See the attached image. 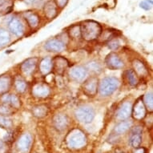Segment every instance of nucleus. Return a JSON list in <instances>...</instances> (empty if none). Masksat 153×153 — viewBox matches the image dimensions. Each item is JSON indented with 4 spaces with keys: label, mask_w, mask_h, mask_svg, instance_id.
<instances>
[{
    "label": "nucleus",
    "mask_w": 153,
    "mask_h": 153,
    "mask_svg": "<svg viewBox=\"0 0 153 153\" xmlns=\"http://www.w3.org/2000/svg\"><path fill=\"white\" fill-rule=\"evenodd\" d=\"M44 48L49 52H60L65 48V43L58 39H51L45 43Z\"/></svg>",
    "instance_id": "dca6fc26"
},
{
    "label": "nucleus",
    "mask_w": 153,
    "mask_h": 153,
    "mask_svg": "<svg viewBox=\"0 0 153 153\" xmlns=\"http://www.w3.org/2000/svg\"><path fill=\"white\" fill-rule=\"evenodd\" d=\"M43 10L46 17L51 19H54L58 14V7L55 1H49L44 6Z\"/></svg>",
    "instance_id": "4be33fe9"
},
{
    "label": "nucleus",
    "mask_w": 153,
    "mask_h": 153,
    "mask_svg": "<svg viewBox=\"0 0 153 153\" xmlns=\"http://www.w3.org/2000/svg\"><path fill=\"white\" fill-rule=\"evenodd\" d=\"M9 30L16 36H22L24 34V26L17 18H13L8 23Z\"/></svg>",
    "instance_id": "a211bd4d"
},
{
    "label": "nucleus",
    "mask_w": 153,
    "mask_h": 153,
    "mask_svg": "<svg viewBox=\"0 0 153 153\" xmlns=\"http://www.w3.org/2000/svg\"><path fill=\"white\" fill-rule=\"evenodd\" d=\"M143 128L141 126H136L131 128V136L129 138V143L133 148H137L140 147L143 141Z\"/></svg>",
    "instance_id": "9b49d317"
},
{
    "label": "nucleus",
    "mask_w": 153,
    "mask_h": 153,
    "mask_svg": "<svg viewBox=\"0 0 153 153\" xmlns=\"http://www.w3.org/2000/svg\"><path fill=\"white\" fill-rule=\"evenodd\" d=\"M132 70L138 75V77H146L149 74L147 66L138 59H135L132 61Z\"/></svg>",
    "instance_id": "aec40b11"
},
{
    "label": "nucleus",
    "mask_w": 153,
    "mask_h": 153,
    "mask_svg": "<svg viewBox=\"0 0 153 153\" xmlns=\"http://www.w3.org/2000/svg\"><path fill=\"white\" fill-rule=\"evenodd\" d=\"M24 18L27 22L28 25L32 29H35L39 24V17L37 14L33 12H26L24 14Z\"/></svg>",
    "instance_id": "bb28decb"
},
{
    "label": "nucleus",
    "mask_w": 153,
    "mask_h": 153,
    "mask_svg": "<svg viewBox=\"0 0 153 153\" xmlns=\"http://www.w3.org/2000/svg\"><path fill=\"white\" fill-rule=\"evenodd\" d=\"M39 59L37 57L27 59L20 65V71L24 76H31L35 73L39 65Z\"/></svg>",
    "instance_id": "423d86ee"
},
{
    "label": "nucleus",
    "mask_w": 153,
    "mask_h": 153,
    "mask_svg": "<svg viewBox=\"0 0 153 153\" xmlns=\"http://www.w3.org/2000/svg\"><path fill=\"white\" fill-rule=\"evenodd\" d=\"M132 153H148V150L143 147H139L137 148H134Z\"/></svg>",
    "instance_id": "4c0bfd02"
},
{
    "label": "nucleus",
    "mask_w": 153,
    "mask_h": 153,
    "mask_svg": "<svg viewBox=\"0 0 153 153\" xmlns=\"http://www.w3.org/2000/svg\"><path fill=\"white\" fill-rule=\"evenodd\" d=\"M86 69L91 71L93 72L99 73L101 71V65L99 63H97V62L93 61V62H90L89 63H88Z\"/></svg>",
    "instance_id": "473e14b6"
},
{
    "label": "nucleus",
    "mask_w": 153,
    "mask_h": 153,
    "mask_svg": "<svg viewBox=\"0 0 153 153\" xmlns=\"http://www.w3.org/2000/svg\"><path fill=\"white\" fill-rule=\"evenodd\" d=\"M15 112V110L8 104L1 103L0 104V115L4 116H10Z\"/></svg>",
    "instance_id": "2f4dec72"
},
{
    "label": "nucleus",
    "mask_w": 153,
    "mask_h": 153,
    "mask_svg": "<svg viewBox=\"0 0 153 153\" xmlns=\"http://www.w3.org/2000/svg\"><path fill=\"white\" fill-rule=\"evenodd\" d=\"M11 8L10 0H0V12L9 11Z\"/></svg>",
    "instance_id": "f704fd0d"
},
{
    "label": "nucleus",
    "mask_w": 153,
    "mask_h": 153,
    "mask_svg": "<svg viewBox=\"0 0 153 153\" xmlns=\"http://www.w3.org/2000/svg\"><path fill=\"white\" fill-rule=\"evenodd\" d=\"M68 0H56V5L60 8H63L67 5Z\"/></svg>",
    "instance_id": "58836bf2"
},
{
    "label": "nucleus",
    "mask_w": 153,
    "mask_h": 153,
    "mask_svg": "<svg viewBox=\"0 0 153 153\" xmlns=\"http://www.w3.org/2000/svg\"><path fill=\"white\" fill-rule=\"evenodd\" d=\"M14 123L10 116H4L0 115V128L7 130H10L13 128Z\"/></svg>",
    "instance_id": "c756f323"
},
{
    "label": "nucleus",
    "mask_w": 153,
    "mask_h": 153,
    "mask_svg": "<svg viewBox=\"0 0 153 153\" xmlns=\"http://www.w3.org/2000/svg\"><path fill=\"white\" fill-rule=\"evenodd\" d=\"M107 46H108V48L109 49L112 51L117 50L120 47V41H119L118 39H116V38H113L111 39V40L108 41L107 42Z\"/></svg>",
    "instance_id": "72a5a7b5"
},
{
    "label": "nucleus",
    "mask_w": 153,
    "mask_h": 153,
    "mask_svg": "<svg viewBox=\"0 0 153 153\" xmlns=\"http://www.w3.org/2000/svg\"><path fill=\"white\" fill-rule=\"evenodd\" d=\"M3 147H4V142H3V140H0V152L3 149Z\"/></svg>",
    "instance_id": "ea45409f"
},
{
    "label": "nucleus",
    "mask_w": 153,
    "mask_h": 153,
    "mask_svg": "<svg viewBox=\"0 0 153 153\" xmlns=\"http://www.w3.org/2000/svg\"><path fill=\"white\" fill-rule=\"evenodd\" d=\"M10 42V35L3 28H0V48H4Z\"/></svg>",
    "instance_id": "cd10ccee"
},
{
    "label": "nucleus",
    "mask_w": 153,
    "mask_h": 153,
    "mask_svg": "<svg viewBox=\"0 0 153 153\" xmlns=\"http://www.w3.org/2000/svg\"><path fill=\"white\" fill-rule=\"evenodd\" d=\"M67 145L71 149H80L87 144V136L83 131L75 128L66 137Z\"/></svg>",
    "instance_id": "f03ea898"
},
{
    "label": "nucleus",
    "mask_w": 153,
    "mask_h": 153,
    "mask_svg": "<svg viewBox=\"0 0 153 153\" xmlns=\"http://www.w3.org/2000/svg\"><path fill=\"white\" fill-rule=\"evenodd\" d=\"M30 92L32 96L35 98L44 99L50 95L51 88L48 83L39 82V83H35L33 84Z\"/></svg>",
    "instance_id": "0eeeda50"
},
{
    "label": "nucleus",
    "mask_w": 153,
    "mask_h": 153,
    "mask_svg": "<svg viewBox=\"0 0 153 153\" xmlns=\"http://www.w3.org/2000/svg\"><path fill=\"white\" fill-rule=\"evenodd\" d=\"M81 38L88 42L96 40L100 37L102 27L100 23L92 20L84 21L80 25Z\"/></svg>",
    "instance_id": "f257e3e1"
},
{
    "label": "nucleus",
    "mask_w": 153,
    "mask_h": 153,
    "mask_svg": "<svg viewBox=\"0 0 153 153\" xmlns=\"http://www.w3.org/2000/svg\"><path fill=\"white\" fill-rule=\"evenodd\" d=\"M52 60V70L55 74L59 75H63L64 73L68 70L69 67V61L63 56H55Z\"/></svg>",
    "instance_id": "1a4fd4ad"
},
{
    "label": "nucleus",
    "mask_w": 153,
    "mask_h": 153,
    "mask_svg": "<svg viewBox=\"0 0 153 153\" xmlns=\"http://www.w3.org/2000/svg\"><path fill=\"white\" fill-rule=\"evenodd\" d=\"M147 109L145 106L143 104L142 97L139 98L136 101V103L132 105V109H131V116L135 120H143L147 116Z\"/></svg>",
    "instance_id": "6e6552de"
},
{
    "label": "nucleus",
    "mask_w": 153,
    "mask_h": 153,
    "mask_svg": "<svg viewBox=\"0 0 153 153\" xmlns=\"http://www.w3.org/2000/svg\"><path fill=\"white\" fill-rule=\"evenodd\" d=\"M115 153H117V152H115Z\"/></svg>",
    "instance_id": "a19ab883"
},
{
    "label": "nucleus",
    "mask_w": 153,
    "mask_h": 153,
    "mask_svg": "<svg viewBox=\"0 0 153 153\" xmlns=\"http://www.w3.org/2000/svg\"><path fill=\"white\" fill-rule=\"evenodd\" d=\"M132 104L131 102H124L121 104L116 111V117L118 120H127L131 116Z\"/></svg>",
    "instance_id": "ddd939ff"
},
{
    "label": "nucleus",
    "mask_w": 153,
    "mask_h": 153,
    "mask_svg": "<svg viewBox=\"0 0 153 153\" xmlns=\"http://www.w3.org/2000/svg\"><path fill=\"white\" fill-rule=\"evenodd\" d=\"M13 85V78L10 75H0V96L7 93Z\"/></svg>",
    "instance_id": "6ab92c4d"
},
{
    "label": "nucleus",
    "mask_w": 153,
    "mask_h": 153,
    "mask_svg": "<svg viewBox=\"0 0 153 153\" xmlns=\"http://www.w3.org/2000/svg\"><path fill=\"white\" fill-rule=\"evenodd\" d=\"M123 76H124L126 82L131 87H136L139 84V83H140V79H139L138 75H136V72L132 69L126 70L124 71Z\"/></svg>",
    "instance_id": "5701e85b"
},
{
    "label": "nucleus",
    "mask_w": 153,
    "mask_h": 153,
    "mask_svg": "<svg viewBox=\"0 0 153 153\" xmlns=\"http://www.w3.org/2000/svg\"><path fill=\"white\" fill-rule=\"evenodd\" d=\"M105 65L110 70H119L124 67V63L116 53H109L105 58Z\"/></svg>",
    "instance_id": "9d476101"
},
{
    "label": "nucleus",
    "mask_w": 153,
    "mask_h": 153,
    "mask_svg": "<svg viewBox=\"0 0 153 153\" xmlns=\"http://www.w3.org/2000/svg\"><path fill=\"white\" fill-rule=\"evenodd\" d=\"M39 70L43 75H48L52 71V60L50 57L42 59L39 63Z\"/></svg>",
    "instance_id": "412c9836"
},
{
    "label": "nucleus",
    "mask_w": 153,
    "mask_h": 153,
    "mask_svg": "<svg viewBox=\"0 0 153 153\" xmlns=\"http://www.w3.org/2000/svg\"><path fill=\"white\" fill-rule=\"evenodd\" d=\"M120 81L116 77H105L99 83L98 91H100V93L102 96H109L117 90Z\"/></svg>",
    "instance_id": "7ed1b4c3"
},
{
    "label": "nucleus",
    "mask_w": 153,
    "mask_h": 153,
    "mask_svg": "<svg viewBox=\"0 0 153 153\" xmlns=\"http://www.w3.org/2000/svg\"><path fill=\"white\" fill-rule=\"evenodd\" d=\"M68 35L72 39H81V31L80 26L74 25L69 28L68 31Z\"/></svg>",
    "instance_id": "7c9ffc66"
},
{
    "label": "nucleus",
    "mask_w": 153,
    "mask_h": 153,
    "mask_svg": "<svg viewBox=\"0 0 153 153\" xmlns=\"http://www.w3.org/2000/svg\"><path fill=\"white\" fill-rule=\"evenodd\" d=\"M132 127V122L129 120H123L120 122L114 128V132L116 135H122L127 132Z\"/></svg>",
    "instance_id": "393cba45"
},
{
    "label": "nucleus",
    "mask_w": 153,
    "mask_h": 153,
    "mask_svg": "<svg viewBox=\"0 0 153 153\" xmlns=\"http://www.w3.org/2000/svg\"><path fill=\"white\" fill-rule=\"evenodd\" d=\"M143 104L148 111L152 112L153 111V95L152 92H148L142 97Z\"/></svg>",
    "instance_id": "c85d7f7f"
},
{
    "label": "nucleus",
    "mask_w": 153,
    "mask_h": 153,
    "mask_svg": "<svg viewBox=\"0 0 153 153\" xmlns=\"http://www.w3.org/2000/svg\"><path fill=\"white\" fill-rule=\"evenodd\" d=\"M52 123L54 128L58 131H63L69 125V120L66 115L57 114L53 117Z\"/></svg>",
    "instance_id": "f3484780"
},
{
    "label": "nucleus",
    "mask_w": 153,
    "mask_h": 153,
    "mask_svg": "<svg viewBox=\"0 0 153 153\" xmlns=\"http://www.w3.org/2000/svg\"><path fill=\"white\" fill-rule=\"evenodd\" d=\"M75 117L79 122L85 124L90 123L95 118V111L88 106H83L76 109L75 112Z\"/></svg>",
    "instance_id": "20e7f679"
},
{
    "label": "nucleus",
    "mask_w": 153,
    "mask_h": 153,
    "mask_svg": "<svg viewBox=\"0 0 153 153\" xmlns=\"http://www.w3.org/2000/svg\"><path fill=\"white\" fill-rule=\"evenodd\" d=\"M83 93L88 97H95L99 89V79L97 77L92 76L84 81L82 86Z\"/></svg>",
    "instance_id": "39448f33"
},
{
    "label": "nucleus",
    "mask_w": 153,
    "mask_h": 153,
    "mask_svg": "<svg viewBox=\"0 0 153 153\" xmlns=\"http://www.w3.org/2000/svg\"><path fill=\"white\" fill-rule=\"evenodd\" d=\"M69 75L73 80L76 82H82L88 75V70L83 66H75L69 71Z\"/></svg>",
    "instance_id": "2eb2a0df"
},
{
    "label": "nucleus",
    "mask_w": 153,
    "mask_h": 153,
    "mask_svg": "<svg viewBox=\"0 0 153 153\" xmlns=\"http://www.w3.org/2000/svg\"><path fill=\"white\" fill-rule=\"evenodd\" d=\"M153 2L152 0H143L140 3V7L142 9L146 10H150L151 8L152 7Z\"/></svg>",
    "instance_id": "e433bc0d"
},
{
    "label": "nucleus",
    "mask_w": 153,
    "mask_h": 153,
    "mask_svg": "<svg viewBox=\"0 0 153 153\" xmlns=\"http://www.w3.org/2000/svg\"><path fill=\"white\" fill-rule=\"evenodd\" d=\"M32 143V136L29 133H24L19 138L17 141L18 150L22 152H27L30 149Z\"/></svg>",
    "instance_id": "4468645a"
},
{
    "label": "nucleus",
    "mask_w": 153,
    "mask_h": 153,
    "mask_svg": "<svg viewBox=\"0 0 153 153\" xmlns=\"http://www.w3.org/2000/svg\"><path fill=\"white\" fill-rule=\"evenodd\" d=\"M49 108L46 104H39V105L34 106L31 109L32 115L38 119L44 118L48 116Z\"/></svg>",
    "instance_id": "b1692460"
},
{
    "label": "nucleus",
    "mask_w": 153,
    "mask_h": 153,
    "mask_svg": "<svg viewBox=\"0 0 153 153\" xmlns=\"http://www.w3.org/2000/svg\"><path fill=\"white\" fill-rule=\"evenodd\" d=\"M103 40L108 42V41L111 40L113 38H116V34L111 30H107L103 33Z\"/></svg>",
    "instance_id": "c9c22d12"
},
{
    "label": "nucleus",
    "mask_w": 153,
    "mask_h": 153,
    "mask_svg": "<svg viewBox=\"0 0 153 153\" xmlns=\"http://www.w3.org/2000/svg\"><path fill=\"white\" fill-rule=\"evenodd\" d=\"M13 85H14L15 90L19 94H23L27 89V83L22 77H16L15 79H13Z\"/></svg>",
    "instance_id": "a878e982"
},
{
    "label": "nucleus",
    "mask_w": 153,
    "mask_h": 153,
    "mask_svg": "<svg viewBox=\"0 0 153 153\" xmlns=\"http://www.w3.org/2000/svg\"><path fill=\"white\" fill-rule=\"evenodd\" d=\"M1 101H2V103L10 105L15 110L19 109L22 106V101H21L20 98L15 94L6 93L1 96Z\"/></svg>",
    "instance_id": "f8f14e48"
}]
</instances>
